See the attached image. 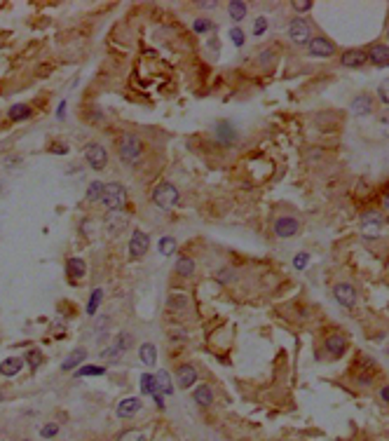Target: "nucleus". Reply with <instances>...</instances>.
Returning a JSON list of instances; mask_svg holds the SVG:
<instances>
[{
    "label": "nucleus",
    "instance_id": "f257e3e1",
    "mask_svg": "<svg viewBox=\"0 0 389 441\" xmlns=\"http://www.w3.org/2000/svg\"><path fill=\"white\" fill-rule=\"evenodd\" d=\"M101 202L106 204L108 211L124 209V202H127V190H124V186H120V183H108V186H103V197H101Z\"/></svg>",
    "mask_w": 389,
    "mask_h": 441
},
{
    "label": "nucleus",
    "instance_id": "f03ea898",
    "mask_svg": "<svg viewBox=\"0 0 389 441\" xmlns=\"http://www.w3.org/2000/svg\"><path fill=\"white\" fill-rule=\"evenodd\" d=\"M384 216L380 211H366L361 216V235L366 239H378L382 235V226H384Z\"/></svg>",
    "mask_w": 389,
    "mask_h": 441
},
{
    "label": "nucleus",
    "instance_id": "7ed1b4c3",
    "mask_svg": "<svg viewBox=\"0 0 389 441\" xmlns=\"http://www.w3.org/2000/svg\"><path fill=\"white\" fill-rule=\"evenodd\" d=\"M153 202H155L157 207H162V209H171V207H176L178 204L176 186H171V183H160V186L153 190Z\"/></svg>",
    "mask_w": 389,
    "mask_h": 441
},
{
    "label": "nucleus",
    "instance_id": "20e7f679",
    "mask_svg": "<svg viewBox=\"0 0 389 441\" xmlns=\"http://www.w3.org/2000/svg\"><path fill=\"white\" fill-rule=\"evenodd\" d=\"M141 153H143L141 138L134 136V134H127V136L122 138V144H120V157H122L124 162H129V165H134V162H139Z\"/></svg>",
    "mask_w": 389,
    "mask_h": 441
},
{
    "label": "nucleus",
    "instance_id": "39448f33",
    "mask_svg": "<svg viewBox=\"0 0 389 441\" xmlns=\"http://www.w3.org/2000/svg\"><path fill=\"white\" fill-rule=\"evenodd\" d=\"M84 160H87V165L94 171H101L108 165V153L101 144H89L87 148H84Z\"/></svg>",
    "mask_w": 389,
    "mask_h": 441
},
{
    "label": "nucleus",
    "instance_id": "423d86ee",
    "mask_svg": "<svg viewBox=\"0 0 389 441\" xmlns=\"http://www.w3.org/2000/svg\"><path fill=\"white\" fill-rule=\"evenodd\" d=\"M289 35L295 45H310L312 40V26L305 19H293L289 24Z\"/></svg>",
    "mask_w": 389,
    "mask_h": 441
},
{
    "label": "nucleus",
    "instance_id": "0eeeda50",
    "mask_svg": "<svg viewBox=\"0 0 389 441\" xmlns=\"http://www.w3.org/2000/svg\"><path fill=\"white\" fill-rule=\"evenodd\" d=\"M129 223V216L124 209H115V211H108L106 218H103V226H106V230L111 232V235H117V232H122L124 228H127Z\"/></svg>",
    "mask_w": 389,
    "mask_h": 441
},
{
    "label": "nucleus",
    "instance_id": "6e6552de",
    "mask_svg": "<svg viewBox=\"0 0 389 441\" xmlns=\"http://www.w3.org/2000/svg\"><path fill=\"white\" fill-rule=\"evenodd\" d=\"M333 293H335V300H338L342 308L352 310L356 305V289L352 287V284H347V282H340V284H335Z\"/></svg>",
    "mask_w": 389,
    "mask_h": 441
},
{
    "label": "nucleus",
    "instance_id": "1a4fd4ad",
    "mask_svg": "<svg viewBox=\"0 0 389 441\" xmlns=\"http://www.w3.org/2000/svg\"><path fill=\"white\" fill-rule=\"evenodd\" d=\"M307 50H310L312 56H321V59H328V56H333V54H335V45L331 43L328 38H323V35H317V38H312V40H310Z\"/></svg>",
    "mask_w": 389,
    "mask_h": 441
},
{
    "label": "nucleus",
    "instance_id": "9d476101",
    "mask_svg": "<svg viewBox=\"0 0 389 441\" xmlns=\"http://www.w3.org/2000/svg\"><path fill=\"white\" fill-rule=\"evenodd\" d=\"M298 230H300V223L293 218V216H282V218L274 221V235H279V237H293V235H298Z\"/></svg>",
    "mask_w": 389,
    "mask_h": 441
},
{
    "label": "nucleus",
    "instance_id": "9b49d317",
    "mask_svg": "<svg viewBox=\"0 0 389 441\" xmlns=\"http://www.w3.org/2000/svg\"><path fill=\"white\" fill-rule=\"evenodd\" d=\"M148 249H150V237L145 232L136 230L132 235V239H129V254H132V258H141L143 254H148Z\"/></svg>",
    "mask_w": 389,
    "mask_h": 441
},
{
    "label": "nucleus",
    "instance_id": "f8f14e48",
    "mask_svg": "<svg viewBox=\"0 0 389 441\" xmlns=\"http://www.w3.org/2000/svg\"><path fill=\"white\" fill-rule=\"evenodd\" d=\"M323 348H326V354L333 359H340L342 354H345L347 350V338L340 336V333H333V336H328L326 343H323Z\"/></svg>",
    "mask_w": 389,
    "mask_h": 441
},
{
    "label": "nucleus",
    "instance_id": "ddd939ff",
    "mask_svg": "<svg viewBox=\"0 0 389 441\" xmlns=\"http://www.w3.org/2000/svg\"><path fill=\"white\" fill-rule=\"evenodd\" d=\"M352 113L356 117H363V115H371L373 113V96L371 94H356L352 99Z\"/></svg>",
    "mask_w": 389,
    "mask_h": 441
},
{
    "label": "nucleus",
    "instance_id": "4468645a",
    "mask_svg": "<svg viewBox=\"0 0 389 441\" xmlns=\"http://www.w3.org/2000/svg\"><path fill=\"white\" fill-rule=\"evenodd\" d=\"M366 61H368V54L363 50H347L345 54L340 56V64L347 68H361L366 66Z\"/></svg>",
    "mask_w": 389,
    "mask_h": 441
},
{
    "label": "nucleus",
    "instance_id": "2eb2a0df",
    "mask_svg": "<svg viewBox=\"0 0 389 441\" xmlns=\"http://www.w3.org/2000/svg\"><path fill=\"white\" fill-rule=\"evenodd\" d=\"M127 343H129L127 336H117L115 343H113L108 350H103V354H101V357L106 359V362H117V359L124 354V350H127Z\"/></svg>",
    "mask_w": 389,
    "mask_h": 441
},
{
    "label": "nucleus",
    "instance_id": "dca6fc26",
    "mask_svg": "<svg viewBox=\"0 0 389 441\" xmlns=\"http://www.w3.org/2000/svg\"><path fill=\"white\" fill-rule=\"evenodd\" d=\"M368 61H373L375 66H389V47L387 45H373L368 52Z\"/></svg>",
    "mask_w": 389,
    "mask_h": 441
},
{
    "label": "nucleus",
    "instance_id": "f3484780",
    "mask_svg": "<svg viewBox=\"0 0 389 441\" xmlns=\"http://www.w3.org/2000/svg\"><path fill=\"white\" fill-rule=\"evenodd\" d=\"M84 357H87V350H84V348H75L66 359H63L61 369H63V371H75L78 366H82Z\"/></svg>",
    "mask_w": 389,
    "mask_h": 441
},
{
    "label": "nucleus",
    "instance_id": "a211bd4d",
    "mask_svg": "<svg viewBox=\"0 0 389 441\" xmlns=\"http://www.w3.org/2000/svg\"><path fill=\"white\" fill-rule=\"evenodd\" d=\"M176 380L181 387H192L194 380H197V371H194V366L190 364H183L181 369L176 371Z\"/></svg>",
    "mask_w": 389,
    "mask_h": 441
},
{
    "label": "nucleus",
    "instance_id": "6ab92c4d",
    "mask_svg": "<svg viewBox=\"0 0 389 441\" xmlns=\"http://www.w3.org/2000/svg\"><path fill=\"white\" fill-rule=\"evenodd\" d=\"M141 408V399H136V397H129V399H122L120 402V406H117V415L120 418H132L136 411Z\"/></svg>",
    "mask_w": 389,
    "mask_h": 441
},
{
    "label": "nucleus",
    "instance_id": "aec40b11",
    "mask_svg": "<svg viewBox=\"0 0 389 441\" xmlns=\"http://www.w3.org/2000/svg\"><path fill=\"white\" fill-rule=\"evenodd\" d=\"M66 272H68V277H71V279H82L84 272H87V265H84L82 258H68Z\"/></svg>",
    "mask_w": 389,
    "mask_h": 441
},
{
    "label": "nucleus",
    "instance_id": "412c9836",
    "mask_svg": "<svg viewBox=\"0 0 389 441\" xmlns=\"http://www.w3.org/2000/svg\"><path fill=\"white\" fill-rule=\"evenodd\" d=\"M155 378V392H160L162 397L164 394H171L174 387H171V378H169L167 371H157V375H153Z\"/></svg>",
    "mask_w": 389,
    "mask_h": 441
},
{
    "label": "nucleus",
    "instance_id": "4be33fe9",
    "mask_svg": "<svg viewBox=\"0 0 389 441\" xmlns=\"http://www.w3.org/2000/svg\"><path fill=\"white\" fill-rule=\"evenodd\" d=\"M21 366H24L21 359L10 357V359H5V362L0 364V373H3V375H17L19 371H21Z\"/></svg>",
    "mask_w": 389,
    "mask_h": 441
},
{
    "label": "nucleus",
    "instance_id": "5701e85b",
    "mask_svg": "<svg viewBox=\"0 0 389 441\" xmlns=\"http://www.w3.org/2000/svg\"><path fill=\"white\" fill-rule=\"evenodd\" d=\"M194 402L200 406H211L213 404V392L209 390V385H200L194 390Z\"/></svg>",
    "mask_w": 389,
    "mask_h": 441
},
{
    "label": "nucleus",
    "instance_id": "b1692460",
    "mask_svg": "<svg viewBox=\"0 0 389 441\" xmlns=\"http://www.w3.org/2000/svg\"><path fill=\"white\" fill-rule=\"evenodd\" d=\"M176 272L181 277H192L194 275V260L188 258V256H181L176 260Z\"/></svg>",
    "mask_w": 389,
    "mask_h": 441
},
{
    "label": "nucleus",
    "instance_id": "393cba45",
    "mask_svg": "<svg viewBox=\"0 0 389 441\" xmlns=\"http://www.w3.org/2000/svg\"><path fill=\"white\" fill-rule=\"evenodd\" d=\"M216 134H218V138H221L223 144H234V138H237V134H234V129H232V125H228V122H221L216 127Z\"/></svg>",
    "mask_w": 389,
    "mask_h": 441
},
{
    "label": "nucleus",
    "instance_id": "a878e982",
    "mask_svg": "<svg viewBox=\"0 0 389 441\" xmlns=\"http://www.w3.org/2000/svg\"><path fill=\"white\" fill-rule=\"evenodd\" d=\"M141 362H143L145 366H155L157 354H155V345H153V343H143V345H141Z\"/></svg>",
    "mask_w": 389,
    "mask_h": 441
},
{
    "label": "nucleus",
    "instance_id": "bb28decb",
    "mask_svg": "<svg viewBox=\"0 0 389 441\" xmlns=\"http://www.w3.org/2000/svg\"><path fill=\"white\" fill-rule=\"evenodd\" d=\"M7 115H10L12 122H21V120H26V117L31 115V108H28L26 104H14L10 108V113H7Z\"/></svg>",
    "mask_w": 389,
    "mask_h": 441
},
{
    "label": "nucleus",
    "instance_id": "cd10ccee",
    "mask_svg": "<svg viewBox=\"0 0 389 441\" xmlns=\"http://www.w3.org/2000/svg\"><path fill=\"white\" fill-rule=\"evenodd\" d=\"M228 12L230 17L234 19V22H242V19L246 17V3H242V0H232L228 5Z\"/></svg>",
    "mask_w": 389,
    "mask_h": 441
},
{
    "label": "nucleus",
    "instance_id": "c85d7f7f",
    "mask_svg": "<svg viewBox=\"0 0 389 441\" xmlns=\"http://www.w3.org/2000/svg\"><path fill=\"white\" fill-rule=\"evenodd\" d=\"M103 197V183L101 181H94L92 186L87 188V199L89 202H96V199Z\"/></svg>",
    "mask_w": 389,
    "mask_h": 441
},
{
    "label": "nucleus",
    "instance_id": "c756f323",
    "mask_svg": "<svg viewBox=\"0 0 389 441\" xmlns=\"http://www.w3.org/2000/svg\"><path fill=\"white\" fill-rule=\"evenodd\" d=\"M101 298H103V291H101V289H94V291H92V298H89V305H87V312L89 314H94L96 310H99Z\"/></svg>",
    "mask_w": 389,
    "mask_h": 441
},
{
    "label": "nucleus",
    "instance_id": "7c9ffc66",
    "mask_svg": "<svg viewBox=\"0 0 389 441\" xmlns=\"http://www.w3.org/2000/svg\"><path fill=\"white\" fill-rule=\"evenodd\" d=\"M141 390H143L145 394H155V378H153L150 373L141 375Z\"/></svg>",
    "mask_w": 389,
    "mask_h": 441
},
{
    "label": "nucleus",
    "instance_id": "2f4dec72",
    "mask_svg": "<svg viewBox=\"0 0 389 441\" xmlns=\"http://www.w3.org/2000/svg\"><path fill=\"white\" fill-rule=\"evenodd\" d=\"M169 308L185 310V308H188V298L181 296V293H174V296H169Z\"/></svg>",
    "mask_w": 389,
    "mask_h": 441
},
{
    "label": "nucleus",
    "instance_id": "473e14b6",
    "mask_svg": "<svg viewBox=\"0 0 389 441\" xmlns=\"http://www.w3.org/2000/svg\"><path fill=\"white\" fill-rule=\"evenodd\" d=\"M42 359H45V357H42V352H40L38 348L28 350V354H26V362H28V364H31V366H40V364H42Z\"/></svg>",
    "mask_w": 389,
    "mask_h": 441
},
{
    "label": "nucleus",
    "instance_id": "72a5a7b5",
    "mask_svg": "<svg viewBox=\"0 0 389 441\" xmlns=\"http://www.w3.org/2000/svg\"><path fill=\"white\" fill-rule=\"evenodd\" d=\"M117 441H145V436L141 434V432H136V430H127V432H122V434L117 436Z\"/></svg>",
    "mask_w": 389,
    "mask_h": 441
},
{
    "label": "nucleus",
    "instance_id": "f704fd0d",
    "mask_svg": "<svg viewBox=\"0 0 389 441\" xmlns=\"http://www.w3.org/2000/svg\"><path fill=\"white\" fill-rule=\"evenodd\" d=\"M174 249H176V239H174V237H162V242H160V251H162V254L169 256Z\"/></svg>",
    "mask_w": 389,
    "mask_h": 441
},
{
    "label": "nucleus",
    "instance_id": "c9c22d12",
    "mask_svg": "<svg viewBox=\"0 0 389 441\" xmlns=\"http://www.w3.org/2000/svg\"><path fill=\"white\" fill-rule=\"evenodd\" d=\"M106 373V366H82L78 371V375H103Z\"/></svg>",
    "mask_w": 389,
    "mask_h": 441
},
{
    "label": "nucleus",
    "instance_id": "e433bc0d",
    "mask_svg": "<svg viewBox=\"0 0 389 441\" xmlns=\"http://www.w3.org/2000/svg\"><path fill=\"white\" fill-rule=\"evenodd\" d=\"M194 28V33H206L209 28H211V22H206V19H197V22L192 24Z\"/></svg>",
    "mask_w": 389,
    "mask_h": 441
},
{
    "label": "nucleus",
    "instance_id": "4c0bfd02",
    "mask_svg": "<svg viewBox=\"0 0 389 441\" xmlns=\"http://www.w3.org/2000/svg\"><path fill=\"white\" fill-rule=\"evenodd\" d=\"M230 38H232V43L237 45V47L244 45V33H242V28H230Z\"/></svg>",
    "mask_w": 389,
    "mask_h": 441
},
{
    "label": "nucleus",
    "instance_id": "58836bf2",
    "mask_svg": "<svg viewBox=\"0 0 389 441\" xmlns=\"http://www.w3.org/2000/svg\"><path fill=\"white\" fill-rule=\"evenodd\" d=\"M291 7H293L295 12H307L312 7V0H293V3H291Z\"/></svg>",
    "mask_w": 389,
    "mask_h": 441
},
{
    "label": "nucleus",
    "instance_id": "ea45409f",
    "mask_svg": "<svg viewBox=\"0 0 389 441\" xmlns=\"http://www.w3.org/2000/svg\"><path fill=\"white\" fill-rule=\"evenodd\" d=\"M265 28H267V19H265V17H258V19H256V28H253V33H256V35H263V33H265Z\"/></svg>",
    "mask_w": 389,
    "mask_h": 441
},
{
    "label": "nucleus",
    "instance_id": "a19ab883",
    "mask_svg": "<svg viewBox=\"0 0 389 441\" xmlns=\"http://www.w3.org/2000/svg\"><path fill=\"white\" fill-rule=\"evenodd\" d=\"M56 430H59V427H56V425H45L42 430H40V434H42L45 439H52V436L56 434Z\"/></svg>",
    "mask_w": 389,
    "mask_h": 441
},
{
    "label": "nucleus",
    "instance_id": "79ce46f5",
    "mask_svg": "<svg viewBox=\"0 0 389 441\" xmlns=\"http://www.w3.org/2000/svg\"><path fill=\"white\" fill-rule=\"evenodd\" d=\"M378 92H380V99H382L384 104H389V80H384V83L380 85Z\"/></svg>",
    "mask_w": 389,
    "mask_h": 441
},
{
    "label": "nucleus",
    "instance_id": "37998d69",
    "mask_svg": "<svg viewBox=\"0 0 389 441\" xmlns=\"http://www.w3.org/2000/svg\"><path fill=\"white\" fill-rule=\"evenodd\" d=\"M293 263H295V268H298V270H302V268L307 265V254H298Z\"/></svg>",
    "mask_w": 389,
    "mask_h": 441
},
{
    "label": "nucleus",
    "instance_id": "c03bdc74",
    "mask_svg": "<svg viewBox=\"0 0 389 441\" xmlns=\"http://www.w3.org/2000/svg\"><path fill=\"white\" fill-rule=\"evenodd\" d=\"M218 279H221V282H230V279H234V272L225 268V270H221V272H218Z\"/></svg>",
    "mask_w": 389,
    "mask_h": 441
},
{
    "label": "nucleus",
    "instance_id": "a18cd8bd",
    "mask_svg": "<svg viewBox=\"0 0 389 441\" xmlns=\"http://www.w3.org/2000/svg\"><path fill=\"white\" fill-rule=\"evenodd\" d=\"M52 153H63V155H66L68 153V146L66 144H63V146L61 144H54V146H52Z\"/></svg>",
    "mask_w": 389,
    "mask_h": 441
},
{
    "label": "nucleus",
    "instance_id": "49530a36",
    "mask_svg": "<svg viewBox=\"0 0 389 441\" xmlns=\"http://www.w3.org/2000/svg\"><path fill=\"white\" fill-rule=\"evenodd\" d=\"M380 399H382V402H387V404H389V385H384L382 390H380Z\"/></svg>",
    "mask_w": 389,
    "mask_h": 441
},
{
    "label": "nucleus",
    "instance_id": "de8ad7c7",
    "mask_svg": "<svg viewBox=\"0 0 389 441\" xmlns=\"http://www.w3.org/2000/svg\"><path fill=\"white\" fill-rule=\"evenodd\" d=\"M380 122H382V125H387V127H389V110H384L382 115H380Z\"/></svg>",
    "mask_w": 389,
    "mask_h": 441
},
{
    "label": "nucleus",
    "instance_id": "09e8293b",
    "mask_svg": "<svg viewBox=\"0 0 389 441\" xmlns=\"http://www.w3.org/2000/svg\"><path fill=\"white\" fill-rule=\"evenodd\" d=\"M63 113H66V104H61V106H59V110H56V115H59V117H63Z\"/></svg>",
    "mask_w": 389,
    "mask_h": 441
},
{
    "label": "nucleus",
    "instance_id": "8fccbe9b",
    "mask_svg": "<svg viewBox=\"0 0 389 441\" xmlns=\"http://www.w3.org/2000/svg\"><path fill=\"white\" fill-rule=\"evenodd\" d=\"M384 209L389 211V195H384Z\"/></svg>",
    "mask_w": 389,
    "mask_h": 441
},
{
    "label": "nucleus",
    "instance_id": "3c124183",
    "mask_svg": "<svg viewBox=\"0 0 389 441\" xmlns=\"http://www.w3.org/2000/svg\"><path fill=\"white\" fill-rule=\"evenodd\" d=\"M387 40H389V24H387Z\"/></svg>",
    "mask_w": 389,
    "mask_h": 441
},
{
    "label": "nucleus",
    "instance_id": "603ef678",
    "mask_svg": "<svg viewBox=\"0 0 389 441\" xmlns=\"http://www.w3.org/2000/svg\"><path fill=\"white\" fill-rule=\"evenodd\" d=\"M387 221H389V214H387Z\"/></svg>",
    "mask_w": 389,
    "mask_h": 441
}]
</instances>
